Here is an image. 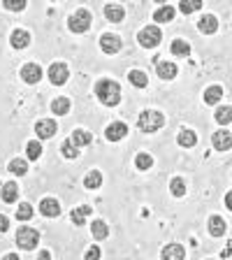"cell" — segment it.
Wrapping results in <instances>:
<instances>
[{
    "mask_svg": "<svg viewBox=\"0 0 232 260\" xmlns=\"http://www.w3.org/2000/svg\"><path fill=\"white\" fill-rule=\"evenodd\" d=\"M177 142H179V146H184V149H193V146L197 144V135H195L193 130L184 128V130H179Z\"/></svg>",
    "mask_w": 232,
    "mask_h": 260,
    "instance_id": "obj_21",
    "label": "cell"
},
{
    "mask_svg": "<svg viewBox=\"0 0 232 260\" xmlns=\"http://www.w3.org/2000/svg\"><path fill=\"white\" fill-rule=\"evenodd\" d=\"M72 144L77 146V149H81V146H88L93 142V135L88 133V130H84V128H77L75 133H72Z\"/></svg>",
    "mask_w": 232,
    "mask_h": 260,
    "instance_id": "obj_19",
    "label": "cell"
},
{
    "mask_svg": "<svg viewBox=\"0 0 232 260\" xmlns=\"http://www.w3.org/2000/svg\"><path fill=\"white\" fill-rule=\"evenodd\" d=\"M105 16H107V21L119 23V21H123L125 10L121 5H114V3H109V5H105Z\"/></svg>",
    "mask_w": 232,
    "mask_h": 260,
    "instance_id": "obj_18",
    "label": "cell"
},
{
    "mask_svg": "<svg viewBox=\"0 0 232 260\" xmlns=\"http://www.w3.org/2000/svg\"><path fill=\"white\" fill-rule=\"evenodd\" d=\"M135 168L142 170V172H144V170H151L153 168V156H149L146 151L137 153V156H135Z\"/></svg>",
    "mask_w": 232,
    "mask_h": 260,
    "instance_id": "obj_31",
    "label": "cell"
},
{
    "mask_svg": "<svg viewBox=\"0 0 232 260\" xmlns=\"http://www.w3.org/2000/svg\"><path fill=\"white\" fill-rule=\"evenodd\" d=\"M125 135H128V125H125L123 121L109 123V125H107V130H105V137H107L109 142H119V140H123Z\"/></svg>",
    "mask_w": 232,
    "mask_h": 260,
    "instance_id": "obj_12",
    "label": "cell"
},
{
    "mask_svg": "<svg viewBox=\"0 0 232 260\" xmlns=\"http://www.w3.org/2000/svg\"><path fill=\"white\" fill-rule=\"evenodd\" d=\"M38 260H51V253H49V251H42V253L38 255Z\"/></svg>",
    "mask_w": 232,
    "mask_h": 260,
    "instance_id": "obj_42",
    "label": "cell"
},
{
    "mask_svg": "<svg viewBox=\"0 0 232 260\" xmlns=\"http://www.w3.org/2000/svg\"><path fill=\"white\" fill-rule=\"evenodd\" d=\"M40 244V233L35 228H28V225H21L16 230V246L23 251H32L35 246Z\"/></svg>",
    "mask_w": 232,
    "mask_h": 260,
    "instance_id": "obj_4",
    "label": "cell"
},
{
    "mask_svg": "<svg viewBox=\"0 0 232 260\" xmlns=\"http://www.w3.org/2000/svg\"><path fill=\"white\" fill-rule=\"evenodd\" d=\"M100 255H103V251H100V246L97 244H93L91 249L84 253V260H100Z\"/></svg>",
    "mask_w": 232,
    "mask_h": 260,
    "instance_id": "obj_39",
    "label": "cell"
},
{
    "mask_svg": "<svg viewBox=\"0 0 232 260\" xmlns=\"http://www.w3.org/2000/svg\"><path fill=\"white\" fill-rule=\"evenodd\" d=\"M177 75H179V68L172 63V60H160V63H158V77H160V79L170 81Z\"/></svg>",
    "mask_w": 232,
    "mask_h": 260,
    "instance_id": "obj_17",
    "label": "cell"
},
{
    "mask_svg": "<svg viewBox=\"0 0 232 260\" xmlns=\"http://www.w3.org/2000/svg\"><path fill=\"white\" fill-rule=\"evenodd\" d=\"M95 95L105 107H116L121 103V86L114 79H100L95 84Z\"/></svg>",
    "mask_w": 232,
    "mask_h": 260,
    "instance_id": "obj_1",
    "label": "cell"
},
{
    "mask_svg": "<svg viewBox=\"0 0 232 260\" xmlns=\"http://www.w3.org/2000/svg\"><path fill=\"white\" fill-rule=\"evenodd\" d=\"M162 125H165V116L156 109H144L140 114V119H137V128L142 133H158Z\"/></svg>",
    "mask_w": 232,
    "mask_h": 260,
    "instance_id": "obj_2",
    "label": "cell"
},
{
    "mask_svg": "<svg viewBox=\"0 0 232 260\" xmlns=\"http://www.w3.org/2000/svg\"><path fill=\"white\" fill-rule=\"evenodd\" d=\"M170 190H172V195H177V198H184L186 195V181L181 177H174L172 181H170Z\"/></svg>",
    "mask_w": 232,
    "mask_h": 260,
    "instance_id": "obj_33",
    "label": "cell"
},
{
    "mask_svg": "<svg viewBox=\"0 0 232 260\" xmlns=\"http://www.w3.org/2000/svg\"><path fill=\"white\" fill-rule=\"evenodd\" d=\"M160 40H162V32L158 26H146V28H142L140 35H137V42L144 49H156L158 44H160Z\"/></svg>",
    "mask_w": 232,
    "mask_h": 260,
    "instance_id": "obj_5",
    "label": "cell"
},
{
    "mask_svg": "<svg viewBox=\"0 0 232 260\" xmlns=\"http://www.w3.org/2000/svg\"><path fill=\"white\" fill-rule=\"evenodd\" d=\"M225 207L227 209H232V190H227L225 193Z\"/></svg>",
    "mask_w": 232,
    "mask_h": 260,
    "instance_id": "obj_41",
    "label": "cell"
},
{
    "mask_svg": "<svg viewBox=\"0 0 232 260\" xmlns=\"http://www.w3.org/2000/svg\"><path fill=\"white\" fill-rule=\"evenodd\" d=\"M123 42H121L119 35H114V32H105L103 38H100V49H103L105 54H119Z\"/></svg>",
    "mask_w": 232,
    "mask_h": 260,
    "instance_id": "obj_7",
    "label": "cell"
},
{
    "mask_svg": "<svg viewBox=\"0 0 232 260\" xmlns=\"http://www.w3.org/2000/svg\"><path fill=\"white\" fill-rule=\"evenodd\" d=\"M0 260H19V255H16V253H5Z\"/></svg>",
    "mask_w": 232,
    "mask_h": 260,
    "instance_id": "obj_43",
    "label": "cell"
},
{
    "mask_svg": "<svg viewBox=\"0 0 232 260\" xmlns=\"http://www.w3.org/2000/svg\"><path fill=\"white\" fill-rule=\"evenodd\" d=\"M56 133H58V125H56L54 119H42L35 123V135H38L40 140H49V137H54Z\"/></svg>",
    "mask_w": 232,
    "mask_h": 260,
    "instance_id": "obj_8",
    "label": "cell"
},
{
    "mask_svg": "<svg viewBox=\"0 0 232 260\" xmlns=\"http://www.w3.org/2000/svg\"><path fill=\"white\" fill-rule=\"evenodd\" d=\"M174 14H177V10H174V7H170V5H160L156 12H153V21H158V23H168V21H172V19H174Z\"/></svg>",
    "mask_w": 232,
    "mask_h": 260,
    "instance_id": "obj_20",
    "label": "cell"
},
{
    "mask_svg": "<svg viewBox=\"0 0 232 260\" xmlns=\"http://www.w3.org/2000/svg\"><path fill=\"white\" fill-rule=\"evenodd\" d=\"M197 10H202L200 0H184V3L179 5V12H181V14H193V12H197Z\"/></svg>",
    "mask_w": 232,
    "mask_h": 260,
    "instance_id": "obj_35",
    "label": "cell"
},
{
    "mask_svg": "<svg viewBox=\"0 0 232 260\" xmlns=\"http://www.w3.org/2000/svg\"><path fill=\"white\" fill-rule=\"evenodd\" d=\"M10 230V218L5 214H0V233H7Z\"/></svg>",
    "mask_w": 232,
    "mask_h": 260,
    "instance_id": "obj_40",
    "label": "cell"
},
{
    "mask_svg": "<svg viewBox=\"0 0 232 260\" xmlns=\"http://www.w3.org/2000/svg\"><path fill=\"white\" fill-rule=\"evenodd\" d=\"M3 7H5V10H10V12H23V10H26V3H23V0H5V3H3Z\"/></svg>",
    "mask_w": 232,
    "mask_h": 260,
    "instance_id": "obj_38",
    "label": "cell"
},
{
    "mask_svg": "<svg viewBox=\"0 0 232 260\" xmlns=\"http://www.w3.org/2000/svg\"><path fill=\"white\" fill-rule=\"evenodd\" d=\"M197 30L205 32V35H214L218 30V19L214 14H202L200 21H197Z\"/></svg>",
    "mask_w": 232,
    "mask_h": 260,
    "instance_id": "obj_13",
    "label": "cell"
},
{
    "mask_svg": "<svg viewBox=\"0 0 232 260\" xmlns=\"http://www.w3.org/2000/svg\"><path fill=\"white\" fill-rule=\"evenodd\" d=\"M211 144L216 151H230L232 149V135L227 130H216L214 135H211Z\"/></svg>",
    "mask_w": 232,
    "mask_h": 260,
    "instance_id": "obj_9",
    "label": "cell"
},
{
    "mask_svg": "<svg viewBox=\"0 0 232 260\" xmlns=\"http://www.w3.org/2000/svg\"><path fill=\"white\" fill-rule=\"evenodd\" d=\"M0 198H3V202H16V198H19V186L14 184V181H7L5 186H3V190H0Z\"/></svg>",
    "mask_w": 232,
    "mask_h": 260,
    "instance_id": "obj_22",
    "label": "cell"
},
{
    "mask_svg": "<svg viewBox=\"0 0 232 260\" xmlns=\"http://www.w3.org/2000/svg\"><path fill=\"white\" fill-rule=\"evenodd\" d=\"M214 119H216L221 125H227V123L232 121V109L223 105V107H218V109H216V114H214Z\"/></svg>",
    "mask_w": 232,
    "mask_h": 260,
    "instance_id": "obj_34",
    "label": "cell"
},
{
    "mask_svg": "<svg viewBox=\"0 0 232 260\" xmlns=\"http://www.w3.org/2000/svg\"><path fill=\"white\" fill-rule=\"evenodd\" d=\"M19 75H21V79L26 81V84H38V81L42 79V68H40L38 63H26Z\"/></svg>",
    "mask_w": 232,
    "mask_h": 260,
    "instance_id": "obj_10",
    "label": "cell"
},
{
    "mask_svg": "<svg viewBox=\"0 0 232 260\" xmlns=\"http://www.w3.org/2000/svg\"><path fill=\"white\" fill-rule=\"evenodd\" d=\"M10 44L14 49H26L28 44H30V32L23 30V28H16V30L10 35Z\"/></svg>",
    "mask_w": 232,
    "mask_h": 260,
    "instance_id": "obj_14",
    "label": "cell"
},
{
    "mask_svg": "<svg viewBox=\"0 0 232 260\" xmlns=\"http://www.w3.org/2000/svg\"><path fill=\"white\" fill-rule=\"evenodd\" d=\"M47 75H49V81H51L54 86H63L65 81H68V77H70V70H68L65 63H54L49 68Z\"/></svg>",
    "mask_w": 232,
    "mask_h": 260,
    "instance_id": "obj_6",
    "label": "cell"
},
{
    "mask_svg": "<svg viewBox=\"0 0 232 260\" xmlns=\"http://www.w3.org/2000/svg\"><path fill=\"white\" fill-rule=\"evenodd\" d=\"M40 211H42V216H47V218H56V216H60V202L56 200V198H42Z\"/></svg>",
    "mask_w": 232,
    "mask_h": 260,
    "instance_id": "obj_11",
    "label": "cell"
},
{
    "mask_svg": "<svg viewBox=\"0 0 232 260\" xmlns=\"http://www.w3.org/2000/svg\"><path fill=\"white\" fill-rule=\"evenodd\" d=\"M91 21H93L91 12L84 10V7H79V10H77L75 14L68 19V28H70L72 32H77V35H84V32L91 28Z\"/></svg>",
    "mask_w": 232,
    "mask_h": 260,
    "instance_id": "obj_3",
    "label": "cell"
},
{
    "mask_svg": "<svg viewBox=\"0 0 232 260\" xmlns=\"http://www.w3.org/2000/svg\"><path fill=\"white\" fill-rule=\"evenodd\" d=\"M91 207L88 205H81V207H77V209H72V223H75V225H84V223H86V218L91 216Z\"/></svg>",
    "mask_w": 232,
    "mask_h": 260,
    "instance_id": "obj_24",
    "label": "cell"
},
{
    "mask_svg": "<svg viewBox=\"0 0 232 260\" xmlns=\"http://www.w3.org/2000/svg\"><path fill=\"white\" fill-rule=\"evenodd\" d=\"M16 218H19V221H30V218H32V207L28 205V202L19 205V207H16Z\"/></svg>",
    "mask_w": 232,
    "mask_h": 260,
    "instance_id": "obj_37",
    "label": "cell"
},
{
    "mask_svg": "<svg viewBox=\"0 0 232 260\" xmlns=\"http://www.w3.org/2000/svg\"><path fill=\"white\" fill-rule=\"evenodd\" d=\"M172 56H179V58H184V56L190 54V44L186 40H172V47H170Z\"/></svg>",
    "mask_w": 232,
    "mask_h": 260,
    "instance_id": "obj_26",
    "label": "cell"
},
{
    "mask_svg": "<svg viewBox=\"0 0 232 260\" xmlns=\"http://www.w3.org/2000/svg\"><path fill=\"white\" fill-rule=\"evenodd\" d=\"M160 258L162 260H184L186 258V251H184V246H181V244H168V246L162 249Z\"/></svg>",
    "mask_w": 232,
    "mask_h": 260,
    "instance_id": "obj_15",
    "label": "cell"
},
{
    "mask_svg": "<svg viewBox=\"0 0 232 260\" xmlns=\"http://www.w3.org/2000/svg\"><path fill=\"white\" fill-rule=\"evenodd\" d=\"M51 112L58 114V116H65V114L70 112V100L68 98H56L54 103H51Z\"/></svg>",
    "mask_w": 232,
    "mask_h": 260,
    "instance_id": "obj_32",
    "label": "cell"
},
{
    "mask_svg": "<svg viewBox=\"0 0 232 260\" xmlns=\"http://www.w3.org/2000/svg\"><path fill=\"white\" fill-rule=\"evenodd\" d=\"M128 81L135 88H146V86H149V77H146L142 70H130L128 72Z\"/></svg>",
    "mask_w": 232,
    "mask_h": 260,
    "instance_id": "obj_25",
    "label": "cell"
},
{
    "mask_svg": "<svg viewBox=\"0 0 232 260\" xmlns=\"http://www.w3.org/2000/svg\"><path fill=\"white\" fill-rule=\"evenodd\" d=\"M42 156V142L32 140L26 144V160H38V158Z\"/></svg>",
    "mask_w": 232,
    "mask_h": 260,
    "instance_id": "obj_28",
    "label": "cell"
},
{
    "mask_svg": "<svg viewBox=\"0 0 232 260\" xmlns=\"http://www.w3.org/2000/svg\"><path fill=\"white\" fill-rule=\"evenodd\" d=\"M103 186V174H100V170H91V172L84 177V188L88 190H95Z\"/></svg>",
    "mask_w": 232,
    "mask_h": 260,
    "instance_id": "obj_23",
    "label": "cell"
},
{
    "mask_svg": "<svg viewBox=\"0 0 232 260\" xmlns=\"http://www.w3.org/2000/svg\"><path fill=\"white\" fill-rule=\"evenodd\" d=\"M91 233L95 239H107L109 237V225L105 221H93L91 223Z\"/></svg>",
    "mask_w": 232,
    "mask_h": 260,
    "instance_id": "obj_29",
    "label": "cell"
},
{
    "mask_svg": "<svg viewBox=\"0 0 232 260\" xmlns=\"http://www.w3.org/2000/svg\"><path fill=\"white\" fill-rule=\"evenodd\" d=\"M223 98V88L221 86H209L205 91V103L207 105H218Z\"/></svg>",
    "mask_w": 232,
    "mask_h": 260,
    "instance_id": "obj_30",
    "label": "cell"
},
{
    "mask_svg": "<svg viewBox=\"0 0 232 260\" xmlns=\"http://www.w3.org/2000/svg\"><path fill=\"white\" fill-rule=\"evenodd\" d=\"M10 170L12 174H16V177H23V174L28 172V160L26 158H14V160H10Z\"/></svg>",
    "mask_w": 232,
    "mask_h": 260,
    "instance_id": "obj_27",
    "label": "cell"
},
{
    "mask_svg": "<svg viewBox=\"0 0 232 260\" xmlns=\"http://www.w3.org/2000/svg\"><path fill=\"white\" fill-rule=\"evenodd\" d=\"M207 230H209L211 237H223L225 230H227V225L221 216H209V221H207Z\"/></svg>",
    "mask_w": 232,
    "mask_h": 260,
    "instance_id": "obj_16",
    "label": "cell"
},
{
    "mask_svg": "<svg viewBox=\"0 0 232 260\" xmlns=\"http://www.w3.org/2000/svg\"><path fill=\"white\" fill-rule=\"evenodd\" d=\"M60 153H63L65 158H70V160H72V158L79 156V149L72 144V140H65L63 144H60Z\"/></svg>",
    "mask_w": 232,
    "mask_h": 260,
    "instance_id": "obj_36",
    "label": "cell"
}]
</instances>
